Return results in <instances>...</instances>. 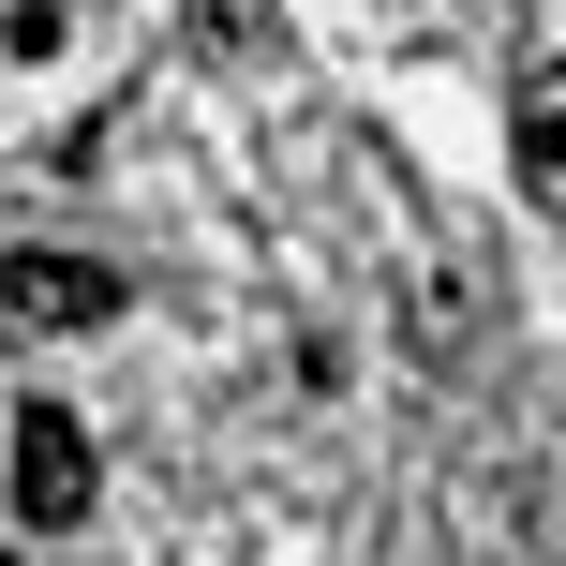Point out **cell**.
I'll list each match as a JSON object with an SVG mask.
<instances>
[{"instance_id":"obj_1","label":"cell","mask_w":566,"mask_h":566,"mask_svg":"<svg viewBox=\"0 0 566 566\" xmlns=\"http://www.w3.org/2000/svg\"><path fill=\"white\" fill-rule=\"evenodd\" d=\"M0 478H15V522H90V418L75 402H15V432H0Z\"/></svg>"},{"instance_id":"obj_2","label":"cell","mask_w":566,"mask_h":566,"mask_svg":"<svg viewBox=\"0 0 566 566\" xmlns=\"http://www.w3.org/2000/svg\"><path fill=\"white\" fill-rule=\"evenodd\" d=\"M0 313H15V328H119V313H135V283H119L105 254H15L0 269Z\"/></svg>"},{"instance_id":"obj_3","label":"cell","mask_w":566,"mask_h":566,"mask_svg":"<svg viewBox=\"0 0 566 566\" xmlns=\"http://www.w3.org/2000/svg\"><path fill=\"white\" fill-rule=\"evenodd\" d=\"M507 165H522V209L566 224V60H537V75L507 90Z\"/></svg>"},{"instance_id":"obj_4","label":"cell","mask_w":566,"mask_h":566,"mask_svg":"<svg viewBox=\"0 0 566 566\" xmlns=\"http://www.w3.org/2000/svg\"><path fill=\"white\" fill-rule=\"evenodd\" d=\"M195 30H209L224 60H269V45H283V0H195Z\"/></svg>"},{"instance_id":"obj_5","label":"cell","mask_w":566,"mask_h":566,"mask_svg":"<svg viewBox=\"0 0 566 566\" xmlns=\"http://www.w3.org/2000/svg\"><path fill=\"white\" fill-rule=\"evenodd\" d=\"M0 566H15V552H0Z\"/></svg>"}]
</instances>
